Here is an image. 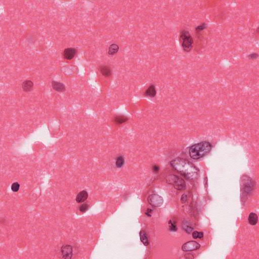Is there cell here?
Wrapping results in <instances>:
<instances>
[{"label":"cell","instance_id":"5bb4252c","mask_svg":"<svg viewBox=\"0 0 259 259\" xmlns=\"http://www.w3.org/2000/svg\"><path fill=\"white\" fill-rule=\"evenodd\" d=\"M156 90L155 87L153 85H151L147 88L145 92V95L147 97H154L156 96Z\"/></svg>","mask_w":259,"mask_h":259},{"label":"cell","instance_id":"d6986e66","mask_svg":"<svg viewBox=\"0 0 259 259\" xmlns=\"http://www.w3.org/2000/svg\"><path fill=\"white\" fill-rule=\"evenodd\" d=\"M140 238L141 242L145 246H147L149 244L148 239L146 232L144 230H141L140 232Z\"/></svg>","mask_w":259,"mask_h":259},{"label":"cell","instance_id":"44dd1931","mask_svg":"<svg viewBox=\"0 0 259 259\" xmlns=\"http://www.w3.org/2000/svg\"><path fill=\"white\" fill-rule=\"evenodd\" d=\"M169 229L171 231H176L177 230V227L176 225V223L172 220H170L169 223Z\"/></svg>","mask_w":259,"mask_h":259},{"label":"cell","instance_id":"277c9868","mask_svg":"<svg viewBox=\"0 0 259 259\" xmlns=\"http://www.w3.org/2000/svg\"><path fill=\"white\" fill-rule=\"evenodd\" d=\"M166 181L169 184L172 185L177 190H184L186 188V183L184 180L176 175H172L168 176Z\"/></svg>","mask_w":259,"mask_h":259},{"label":"cell","instance_id":"7a4b0ae2","mask_svg":"<svg viewBox=\"0 0 259 259\" xmlns=\"http://www.w3.org/2000/svg\"><path fill=\"white\" fill-rule=\"evenodd\" d=\"M211 144L207 141L196 143L190 147L189 154L191 158L198 160L203 157L210 152L212 149Z\"/></svg>","mask_w":259,"mask_h":259},{"label":"cell","instance_id":"52a82bcc","mask_svg":"<svg viewBox=\"0 0 259 259\" xmlns=\"http://www.w3.org/2000/svg\"><path fill=\"white\" fill-rule=\"evenodd\" d=\"M242 183H243L242 188L243 191L247 194L250 193L253 189L254 186L252 180L251 179H250V178H247V177H246L243 178Z\"/></svg>","mask_w":259,"mask_h":259},{"label":"cell","instance_id":"ba28073f","mask_svg":"<svg viewBox=\"0 0 259 259\" xmlns=\"http://www.w3.org/2000/svg\"><path fill=\"white\" fill-rule=\"evenodd\" d=\"M62 255L64 259H71L73 254V247L71 245H64L62 247L61 249Z\"/></svg>","mask_w":259,"mask_h":259},{"label":"cell","instance_id":"8fae6325","mask_svg":"<svg viewBox=\"0 0 259 259\" xmlns=\"http://www.w3.org/2000/svg\"><path fill=\"white\" fill-rule=\"evenodd\" d=\"M34 88V83L30 80H26L22 84V89L24 92H30Z\"/></svg>","mask_w":259,"mask_h":259},{"label":"cell","instance_id":"7c38bea8","mask_svg":"<svg viewBox=\"0 0 259 259\" xmlns=\"http://www.w3.org/2000/svg\"><path fill=\"white\" fill-rule=\"evenodd\" d=\"M99 71L105 77H109L111 75L112 71L111 67L107 65H102L99 67Z\"/></svg>","mask_w":259,"mask_h":259},{"label":"cell","instance_id":"4316f807","mask_svg":"<svg viewBox=\"0 0 259 259\" xmlns=\"http://www.w3.org/2000/svg\"><path fill=\"white\" fill-rule=\"evenodd\" d=\"M187 200V196L186 195V194H183V195L181 196V201L183 203H184V202H186V200Z\"/></svg>","mask_w":259,"mask_h":259},{"label":"cell","instance_id":"f1b7e54d","mask_svg":"<svg viewBox=\"0 0 259 259\" xmlns=\"http://www.w3.org/2000/svg\"><path fill=\"white\" fill-rule=\"evenodd\" d=\"M151 212H152V210H151V209H148V210H147L146 212V215H147V216H151Z\"/></svg>","mask_w":259,"mask_h":259},{"label":"cell","instance_id":"e0dca14e","mask_svg":"<svg viewBox=\"0 0 259 259\" xmlns=\"http://www.w3.org/2000/svg\"><path fill=\"white\" fill-rule=\"evenodd\" d=\"M249 222L251 225H255L258 222V216L254 213H251L249 216Z\"/></svg>","mask_w":259,"mask_h":259},{"label":"cell","instance_id":"9a60e30c","mask_svg":"<svg viewBox=\"0 0 259 259\" xmlns=\"http://www.w3.org/2000/svg\"><path fill=\"white\" fill-rule=\"evenodd\" d=\"M128 120V118L124 115H117L113 119V122L117 125H121L126 123Z\"/></svg>","mask_w":259,"mask_h":259},{"label":"cell","instance_id":"ac0fdd59","mask_svg":"<svg viewBox=\"0 0 259 259\" xmlns=\"http://www.w3.org/2000/svg\"><path fill=\"white\" fill-rule=\"evenodd\" d=\"M182 228L184 229L185 231L187 233L190 234L191 233L192 230H193V228L190 224V223L188 221H184L182 224Z\"/></svg>","mask_w":259,"mask_h":259},{"label":"cell","instance_id":"83f0119b","mask_svg":"<svg viewBox=\"0 0 259 259\" xmlns=\"http://www.w3.org/2000/svg\"><path fill=\"white\" fill-rule=\"evenodd\" d=\"M152 170H153V171L155 173L158 172V171L160 170V168H159V166H156V165H154L153 166V168H152Z\"/></svg>","mask_w":259,"mask_h":259},{"label":"cell","instance_id":"9c48e42d","mask_svg":"<svg viewBox=\"0 0 259 259\" xmlns=\"http://www.w3.org/2000/svg\"><path fill=\"white\" fill-rule=\"evenodd\" d=\"M77 53V50L74 48H68L64 50L63 55L65 59L70 60L73 59Z\"/></svg>","mask_w":259,"mask_h":259},{"label":"cell","instance_id":"ffe728a7","mask_svg":"<svg viewBox=\"0 0 259 259\" xmlns=\"http://www.w3.org/2000/svg\"><path fill=\"white\" fill-rule=\"evenodd\" d=\"M125 163V160L122 156H119L117 157L115 161V165L117 168H121Z\"/></svg>","mask_w":259,"mask_h":259},{"label":"cell","instance_id":"f546056e","mask_svg":"<svg viewBox=\"0 0 259 259\" xmlns=\"http://www.w3.org/2000/svg\"><path fill=\"white\" fill-rule=\"evenodd\" d=\"M186 256H188L189 257H187L186 258H188V259H191V258H194V257L191 254H187V255H186Z\"/></svg>","mask_w":259,"mask_h":259},{"label":"cell","instance_id":"2e32d148","mask_svg":"<svg viewBox=\"0 0 259 259\" xmlns=\"http://www.w3.org/2000/svg\"><path fill=\"white\" fill-rule=\"evenodd\" d=\"M119 46L117 45L116 44H113L109 46L108 49V54L109 55L113 56L115 54L118 52L119 51Z\"/></svg>","mask_w":259,"mask_h":259},{"label":"cell","instance_id":"7402d4cb","mask_svg":"<svg viewBox=\"0 0 259 259\" xmlns=\"http://www.w3.org/2000/svg\"><path fill=\"white\" fill-rule=\"evenodd\" d=\"M192 237L194 239H201L204 237V233L202 232L194 231L192 234Z\"/></svg>","mask_w":259,"mask_h":259},{"label":"cell","instance_id":"484cf974","mask_svg":"<svg viewBox=\"0 0 259 259\" xmlns=\"http://www.w3.org/2000/svg\"><path fill=\"white\" fill-rule=\"evenodd\" d=\"M247 57L250 60H255L258 57V54L256 53H253L249 54Z\"/></svg>","mask_w":259,"mask_h":259},{"label":"cell","instance_id":"cb8c5ba5","mask_svg":"<svg viewBox=\"0 0 259 259\" xmlns=\"http://www.w3.org/2000/svg\"><path fill=\"white\" fill-rule=\"evenodd\" d=\"M207 27V24H206V23H205L201 24L199 26H198L195 28L196 32H201L202 30H204V29H206Z\"/></svg>","mask_w":259,"mask_h":259},{"label":"cell","instance_id":"d4e9b609","mask_svg":"<svg viewBox=\"0 0 259 259\" xmlns=\"http://www.w3.org/2000/svg\"><path fill=\"white\" fill-rule=\"evenodd\" d=\"M89 205L87 204H84L79 206V210L81 212L84 213L87 211L89 209Z\"/></svg>","mask_w":259,"mask_h":259},{"label":"cell","instance_id":"30bf717a","mask_svg":"<svg viewBox=\"0 0 259 259\" xmlns=\"http://www.w3.org/2000/svg\"><path fill=\"white\" fill-rule=\"evenodd\" d=\"M52 87L55 91L59 92H64L66 90L64 84L55 81H52Z\"/></svg>","mask_w":259,"mask_h":259},{"label":"cell","instance_id":"6da1fadb","mask_svg":"<svg viewBox=\"0 0 259 259\" xmlns=\"http://www.w3.org/2000/svg\"><path fill=\"white\" fill-rule=\"evenodd\" d=\"M170 164L174 170L188 180H194L198 177V170L188 160L183 158H176L171 161Z\"/></svg>","mask_w":259,"mask_h":259},{"label":"cell","instance_id":"4fadbf2b","mask_svg":"<svg viewBox=\"0 0 259 259\" xmlns=\"http://www.w3.org/2000/svg\"><path fill=\"white\" fill-rule=\"evenodd\" d=\"M88 192L85 190H83L78 193L76 197L75 200H76V202L78 203H81V202H83L86 200L88 198Z\"/></svg>","mask_w":259,"mask_h":259},{"label":"cell","instance_id":"5b68a950","mask_svg":"<svg viewBox=\"0 0 259 259\" xmlns=\"http://www.w3.org/2000/svg\"><path fill=\"white\" fill-rule=\"evenodd\" d=\"M149 204L154 207H160L164 203V199L158 194H151L148 198Z\"/></svg>","mask_w":259,"mask_h":259},{"label":"cell","instance_id":"3957f363","mask_svg":"<svg viewBox=\"0 0 259 259\" xmlns=\"http://www.w3.org/2000/svg\"><path fill=\"white\" fill-rule=\"evenodd\" d=\"M179 40L183 50L186 52L191 51L193 46V39L189 32L187 30H183L180 32Z\"/></svg>","mask_w":259,"mask_h":259},{"label":"cell","instance_id":"603a6c76","mask_svg":"<svg viewBox=\"0 0 259 259\" xmlns=\"http://www.w3.org/2000/svg\"><path fill=\"white\" fill-rule=\"evenodd\" d=\"M20 188V185L17 182H15L13 183L11 186V190L13 192H17Z\"/></svg>","mask_w":259,"mask_h":259},{"label":"cell","instance_id":"8992f818","mask_svg":"<svg viewBox=\"0 0 259 259\" xmlns=\"http://www.w3.org/2000/svg\"><path fill=\"white\" fill-rule=\"evenodd\" d=\"M200 245L196 241H189L182 245V249L184 251H191L198 249Z\"/></svg>","mask_w":259,"mask_h":259}]
</instances>
